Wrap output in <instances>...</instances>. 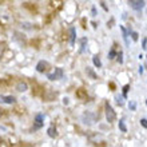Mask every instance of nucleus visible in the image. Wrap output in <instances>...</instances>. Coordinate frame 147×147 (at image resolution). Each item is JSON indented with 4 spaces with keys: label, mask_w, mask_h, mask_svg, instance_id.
Returning <instances> with one entry per match:
<instances>
[{
    "label": "nucleus",
    "mask_w": 147,
    "mask_h": 147,
    "mask_svg": "<svg viewBox=\"0 0 147 147\" xmlns=\"http://www.w3.org/2000/svg\"><path fill=\"white\" fill-rule=\"evenodd\" d=\"M105 110H106V119H107V122H109V123L114 122V120L116 119V114H115V111H114V109L111 107V105H110L109 102H106Z\"/></svg>",
    "instance_id": "f257e3e1"
},
{
    "label": "nucleus",
    "mask_w": 147,
    "mask_h": 147,
    "mask_svg": "<svg viewBox=\"0 0 147 147\" xmlns=\"http://www.w3.org/2000/svg\"><path fill=\"white\" fill-rule=\"evenodd\" d=\"M82 119H83V122H84L86 124L91 126V124L95 123V120H96V115H95V114H91V112H86V114H83Z\"/></svg>",
    "instance_id": "f03ea898"
},
{
    "label": "nucleus",
    "mask_w": 147,
    "mask_h": 147,
    "mask_svg": "<svg viewBox=\"0 0 147 147\" xmlns=\"http://www.w3.org/2000/svg\"><path fill=\"white\" fill-rule=\"evenodd\" d=\"M128 3L135 11H140L144 7V0H128Z\"/></svg>",
    "instance_id": "7ed1b4c3"
},
{
    "label": "nucleus",
    "mask_w": 147,
    "mask_h": 147,
    "mask_svg": "<svg viewBox=\"0 0 147 147\" xmlns=\"http://www.w3.org/2000/svg\"><path fill=\"white\" fill-rule=\"evenodd\" d=\"M63 78V70L62 68H56L54 74H48V79L50 80H59Z\"/></svg>",
    "instance_id": "20e7f679"
},
{
    "label": "nucleus",
    "mask_w": 147,
    "mask_h": 147,
    "mask_svg": "<svg viewBox=\"0 0 147 147\" xmlns=\"http://www.w3.org/2000/svg\"><path fill=\"white\" fill-rule=\"evenodd\" d=\"M16 102L15 96H4V95H0V103H7V105H13Z\"/></svg>",
    "instance_id": "39448f33"
},
{
    "label": "nucleus",
    "mask_w": 147,
    "mask_h": 147,
    "mask_svg": "<svg viewBox=\"0 0 147 147\" xmlns=\"http://www.w3.org/2000/svg\"><path fill=\"white\" fill-rule=\"evenodd\" d=\"M48 67H50L48 63L44 62V60H40V62L38 63V66H36V70H38L39 72H44V71L48 70Z\"/></svg>",
    "instance_id": "423d86ee"
},
{
    "label": "nucleus",
    "mask_w": 147,
    "mask_h": 147,
    "mask_svg": "<svg viewBox=\"0 0 147 147\" xmlns=\"http://www.w3.org/2000/svg\"><path fill=\"white\" fill-rule=\"evenodd\" d=\"M16 90H18L19 92H24V91H27V90H28L27 83H26V82H23V80L18 82V83H16Z\"/></svg>",
    "instance_id": "0eeeda50"
},
{
    "label": "nucleus",
    "mask_w": 147,
    "mask_h": 147,
    "mask_svg": "<svg viewBox=\"0 0 147 147\" xmlns=\"http://www.w3.org/2000/svg\"><path fill=\"white\" fill-rule=\"evenodd\" d=\"M43 120H44V116L42 115V114H38V115L35 116V123H36V126H35V128H40L43 126Z\"/></svg>",
    "instance_id": "6e6552de"
},
{
    "label": "nucleus",
    "mask_w": 147,
    "mask_h": 147,
    "mask_svg": "<svg viewBox=\"0 0 147 147\" xmlns=\"http://www.w3.org/2000/svg\"><path fill=\"white\" fill-rule=\"evenodd\" d=\"M92 63H94V66L98 67V68H100L102 67V62H100V59H99L98 55H95V56L92 58Z\"/></svg>",
    "instance_id": "1a4fd4ad"
},
{
    "label": "nucleus",
    "mask_w": 147,
    "mask_h": 147,
    "mask_svg": "<svg viewBox=\"0 0 147 147\" xmlns=\"http://www.w3.org/2000/svg\"><path fill=\"white\" fill-rule=\"evenodd\" d=\"M120 30H122V34H123L124 42H126V44H128V32L126 31V28H124L123 26H120Z\"/></svg>",
    "instance_id": "9d476101"
},
{
    "label": "nucleus",
    "mask_w": 147,
    "mask_h": 147,
    "mask_svg": "<svg viewBox=\"0 0 147 147\" xmlns=\"http://www.w3.org/2000/svg\"><path fill=\"white\" fill-rule=\"evenodd\" d=\"M70 34H71L70 43H71V44H74V43H75V38H76V32H75V28H71V30H70Z\"/></svg>",
    "instance_id": "9b49d317"
},
{
    "label": "nucleus",
    "mask_w": 147,
    "mask_h": 147,
    "mask_svg": "<svg viewBox=\"0 0 147 147\" xmlns=\"http://www.w3.org/2000/svg\"><path fill=\"white\" fill-rule=\"evenodd\" d=\"M48 135H50L51 138H56V135H58L56 128H55V127H50V128H48Z\"/></svg>",
    "instance_id": "f8f14e48"
},
{
    "label": "nucleus",
    "mask_w": 147,
    "mask_h": 147,
    "mask_svg": "<svg viewBox=\"0 0 147 147\" xmlns=\"http://www.w3.org/2000/svg\"><path fill=\"white\" fill-rule=\"evenodd\" d=\"M119 130L122 132H127V127H126V124H124V120H119Z\"/></svg>",
    "instance_id": "ddd939ff"
},
{
    "label": "nucleus",
    "mask_w": 147,
    "mask_h": 147,
    "mask_svg": "<svg viewBox=\"0 0 147 147\" xmlns=\"http://www.w3.org/2000/svg\"><path fill=\"white\" fill-rule=\"evenodd\" d=\"M115 100H116V103L119 106H123V103H124V96H119V95H116L115 96Z\"/></svg>",
    "instance_id": "4468645a"
},
{
    "label": "nucleus",
    "mask_w": 147,
    "mask_h": 147,
    "mask_svg": "<svg viewBox=\"0 0 147 147\" xmlns=\"http://www.w3.org/2000/svg\"><path fill=\"white\" fill-rule=\"evenodd\" d=\"M128 32H130V34H131V38H132V40H134V42H136V40H138V39H139V35H138V32L130 31V30H128Z\"/></svg>",
    "instance_id": "2eb2a0df"
},
{
    "label": "nucleus",
    "mask_w": 147,
    "mask_h": 147,
    "mask_svg": "<svg viewBox=\"0 0 147 147\" xmlns=\"http://www.w3.org/2000/svg\"><path fill=\"white\" fill-rule=\"evenodd\" d=\"M128 109L131 110V111H135L136 110V103L134 100H131L130 102V103H128Z\"/></svg>",
    "instance_id": "dca6fc26"
},
{
    "label": "nucleus",
    "mask_w": 147,
    "mask_h": 147,
    "mask_svg": "<svg viewBox=\"0 0 147 147\" xmlns=\"http://www.w3.org/2000/svg\"><path fill=\"white\" fill-rule=\"evenodd\" d=\"M115 56H116V51H115V48L112 47L111 51H110V54H109V59H114Z\"/></svg>",
    "instance_id": "f3484780"
},
{
    "label": "nucleus",
    "mask_w": 147,
    "mask_h": 147,
    "mask_svg": "<svg viewBox=\"0 0 147 147\" xmlns=\"http://www.w3.org/2000/svg\"><path fill=\"white\" fill-rule=\"evenodd\" d=\"M78 96L82 98V99H87V95L84 94V91H83V88L79 90V92H78Z\"/></svg>",
    "instance_id": "a211bd4d"
},
{
    "label": "nucleus",
    "mask_w": 147,
    "mask_h": 147,
    "mask_svg": "<svg viewBox=\"0 0 147 147\" xmlns=\"http://www.w3.org/2000/svg\"><path fill=\"white\" fill-rule=\"evenodd\" d=\"M4 51H5V43H0V59L3 56Z\"/></svg>",
    "instance_id": "6ab92c4d"
},
{
    "label": "nucleus",
    "mask_w": 147,
    "mask_h": 147,
    "mask_svg": "<svg viewBox=\"0 0 147 147\" xmlns=\"http://www.w3.org/2000/svg\"><path fill=\"white\" fill-rule=\"evenodd\" d=\"M116 58H118V62H119V63H123V52H122V51H119V52L116 54Z\"/></svg>",
    "instance_id": "aec40b11"
},
{
    "label": "nucleus",
    "mask_w": 147,
    "mask_h": 147,
    "mask_svg": "<svg viewBox=\"0 0 147 147\" xmlns=\"http://www.w3.org/2000/svg\"><path fill=\"white\" fill-rule=\"evenodd\" d=\"M86 43H87V39H82V48H80V52H84V50H86Z\"/></svg>",
    "instance_id": "412c9836"
},
{
    "label": "nucleus",
    "mask_w": 147,
    "mask_h": 147,
    "mask_svg": "<svg viewBox=\"0 0 147 147\" xmlns=\"http://www.w3.org/2000/svg\"><path fill=\"white\" fill-rule=\"evenodd\" d=\"M128 90H130V86H128V84H126V86H124V87H123V96H124V98L127 96Z\"/></svg>",
    "instance_id": "4be33fe9"
},
{
    "label": "nucleus",
    "mask_w": 147,
    "mask_h": 147,
    "mask_svg": "<svg viewBox=\"0 0 147 147\" xmlns=\"http://www.w3.org/2000/svg\"><path fill=\"white\" fill-rule=\"evenodd\" d=\"M86 71H87V74H88V75H90L91 78H92V79H96V75H95V74H94L91 70H90L88 67H87V70H86Z\"/></svg>",
    "instance_id": "5701e85b"
},
{
    "label": "nucleus",
    "mask_w": 147,
    "mask_h": 147,
    "mask_svg": "<svg viewBox=\"0 0 147 147\" xmlns=\"http://www.w3.org/2000/svg\"><path fill=\"white\" fill-rule=\"evenodd\" d=\"M142 48H144V50L147 48V39H146V38L142 40Z\"/></svg>",
    "instance_id": "b1692460"
},
{
    "label": "nucleus",
    "mask_w": 147,
    "mask_h": 147,
    "mask_svg": "<svg viewBox=\"0 0 147 147\" xmlns=\"http://www.w3.org/2000/svg\"><path fill=\"white\" fill-rule=\"evenodd\" d=\"M140 124H142L144 128H147V119H140Z\"/></svg>",
    "instance_id": "393cba45"
},
{
    "label": "nucleus",
    "mask_w": 147,
    "mask_h": 147,
    "mask_svg": "<svg viewBox=\"0 0 147 147\" xmlns=\"http://www.w3.org/2000/svg\"><path fill=\"white\" fill-rule=\"evenodd\" d=\"M63 103H64V105H68V99H67V98H64V99H63Z\"/></svg>",
    "instance_id": "a878e982"
},
{
    "label": "nucleus",
    "mask_w": 147,
    "mask_h": 147,
    "mask_svg": "<svg viewBox=\"0 0 147 147\" xmlns=\"http://www.w3.org/2000/svg\"><path fill=\"white\" fill-rule=\"evenodd\" d=\"M92 15H94V16L96 15V8H95V7H94V8H92Z\"/></svg>",
    "instance_id": "bb28decb"
},
{
    "label": "nucleus",
    "mask_w": 147,
    "mask_h": 147,
    "mask_svg": "<svg viewBox=\"0 0 147 147\" xmlns=\"http://www.w3.org/2000/svg\"><path fill=\"white\" fill-rule=\"evenodd\" d=\"M139 74H140V75L143 74V67H139Z\"/></svg>",
    "instance_id": "cd10ccee"
},
{
    "label": "nucleus",
    "mask_w": 147,
    "mask_h": 147,
    "mask_svg": "<svg viewBox=\"0 0 147 147\" xmlns=\"http://www.w3.org/2000/svg\"><path fill=\"white\" fill-rule=\"evenodd\" d=\"M0 116H1V110H0Z\"/></svg>",
    "instance_id": "c85d7f7f"
},
{
    "label": "nucleus",
    "mask_w": 147,
    "mask_h": 147,
    "mask_svg": "<svg viewBox=\"0 0 147 147\" xmlns=\"http://www.w3.org/2000/svg\"><path fill=\"white\" fill-rule=\"evenodd\" d=\"M146 106H147V99H146Z\"/></svg>",
    "instance_id": "c756f323"
}]
</instances>
